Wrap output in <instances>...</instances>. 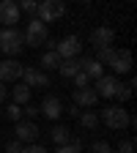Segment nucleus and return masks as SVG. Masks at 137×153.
I'll return each mask as SVG.
<instances>
[{
    "instance_id": "nucleus-13",
    "label": "nucleus",
    "mask_w": 137,
    "mask_h": 153,
    "mask_svg": "<svg viewBox=\"0 0 137 153\" xmlns=\"http://www.w3.org/2000/svg\"><path fill=\"white\" fill-rule=\"evenodd\" d=\"M38 109H41V115H47L49 120H58V118L63 115V104H61V99H58V96H47Z\"/></svg>"
},
{
    "instance_id": "nucleus-5",
    "label": "nucleus",
    "mask_w": 137,
    "mask_h": 153,
    "mask_svg": "<svg viewBox=\"0 0 137 153\" xmlns=\"http://www.w3.org/2000/svg\"><path fill=\"white\" fill-rule=\"evenodd\" d=\"M52 49L58 52L61 60H66V57H77V55H80L82 52V44H80V38H77V36H66L58 44H52Z\"/></svg>"
},
{
    "instance_id": "nucleus-19",
    "label": "nucleus",
    "mask_w": 137,
    "mask_h": 153,
    "mask_svg": "<svg viewBox=\"0 0 137 153\" xmlns=\"http://www.w3.org/2000/svg\"><path fill=\"white\" fill-rule=\"evenodd\" d=\"M102 68H104V66H102L99 60H93V57H91V60L85 63V68H82V71H85L88 79H99V76H104V74H102Z\"/></svg>"
},
{
    "instance_id": "nucleus-29",
    "label": "nucleus",
    "mask_w": 137,
    "mask_h": 153,
    "mask_svg": "<svg viewBox=\"0 0 137 153\" xmlns=\"http://www.w3.org/2000/svg\"><path fill=\"white\" fill-rule=\"evenodd\" d=\"M22 153H47V148H44V145L30 142V145H22Z\"/></svg>"
},
{
    "instance_id": "nucleus-2",
    "label": "nucleus",
    "mask_w": 137,
    "mask_h": 153,
    "mask_svg": "<svg viewBox=\"0 0 137 153\" xmlns=\"http://www.w3.org/2000/svg\"><path fill=\"white\" fill-rule=\"evenodd\" d=\"M0 49H3L8 57H16L19 52L25 49V38L16 27H3L0 30Z\"/></svg>"
},
{
    "instance_id": "nucleus-25",
    "label": "nucleus",
    "mask_w": 137,
    "mask_h": 153,
    "mask_svg": "<svg viewBox=\"0 0 137 153\" xmlns=\"http://www.w3.org/2000/svg\"><path fill=\"white\" fill-rule=\"evenodd\" d=\"M16 6H19V11H25V14L33 16V14H36V6H38V0H19Z\"/></svg>"
},
{
    "instance_id": "nucleus-12",
    "label": "nucleus",
    "mask_w": 137,
    "mask_h": 153,
    "mask_svg": "<svg viewBox=\"0 0 137 153\" xmlns=\"http://www.w3.org/2000/svg\"><path fill=\"white\" fill-rule=\"evenodd\" d=\"M112 41H115V30H112V27H96V30L91 33V44H93L96 49L112 47Z\"/></svg>"
},
{
    "instance_id": "nucleus-1",
    "label": "nucleus",
    "mask_w": 137,
    "mask_h": 153,
    "mask_svg": "<svg viewBox=\"0 0 137 153\" xmlns=\"http://www.w3.org/2000/svg\"><path fill=\"white\" fill-rule=\"evenodd\" d=\"M102 123H104L107 128H112V131H124L126 126L134 123V118H132L121 104H110V107L102 109Z\"/></svg>"
},
{
    "instance_id": "nucleus-14",
    "label": "nucleus",
    "mask_w": 137,
    "mask_h": 153,
    "mask_svg": "<svg viewBox=\"0 0 137 153\" xmlns=\"http://www.w3.org/2000/svg\"><path fill=\"white\" fill-rule=\"evenodd\" d=\"M110 66H112L115 76H118V74H129V71H132V52H129V49H118Z\"/></svg>"
},
{
    "instance_id": "nucleus-28",
    "label": "nucleus",
    "mask_w": 137,
    "mask_h": 153,
    "mask_svg": "<svg viewBox=\"0 0 137 153\" xmlns=\"http://www.w3.org/2000/svg\"><path fill=\"white\" fill-rule=\"evenodd\" d=\"M38 112H41V109H38V107H33V104H25V107H22V115H25L28 120H33Z\"/></svg>"
},
{
    "instance_id": "nucleus-22",
    "label": "nucleus",
    "mask_w": 137,
    "mask_h": 153,
    "mask_svg": "<svg viewBox=\"0 0 137 153\" xmlns=\"http://www.w3.org/2000/svg\"><path fill=\"white\" fill-rule=\"evenodd\" d=\"M115 52H118L115 47H102L99 55H96V60H99L102 66H110V63H112V57H115Z\"/></svg>"
},
{
    "instance_id": "nucleus-11",
    "label": "nucleus",
    "mask_w": 137,
    "mask_h": 153,
    "mask_svg": "<svg viewBox=\"0 0 137 153\" xmlns=\"http://www.w3.org/2000/svg\"><path fill=\"white\" fill-rule=\"evenodd\" d=\"M16 140L22 142V145H25V142H28V145L36 142V140H38V126H36L33 120H19V123H16Z\"/></svg>"
},
{
    "instance_id": "nucleus-27",
    "label": "nucleus",
    "mask_w": 137,
    "mask_h": 153,
    "mask_svg": "<svg viewBox=\"0 0 137 153\" xmlns=\"http://www.w3.org/2000/svg\"><path fill=\"white\" fill-rule=\"evenodd\" d=\"M91 150H93V153H112V148H110V145H107L104 140H96Z\"/></svg>"
},
{
    "instance_id": "nucleus-33",
    "label": "nucleus",
    "mask_w": 137,
    "mask_h": 153,
    "mask_svg": "<svg viewBox=\"0 0 137 153\" xmlns=\"http://www.w3.org/2000/svg\"><path fill=\"white\" fill-rule=\"evenodd\" d=\"M77 3H82V6H88V3H91V0H77Z\"/></svg>"
},
{
    "instance_id": "nucleus-32",
    "label": "nucleus",
    "mask_w": 137,
    "mask_h": 153,
    "mask_svg": "<svg viewBox=\"0 0 137 153\" xmlns=\"http://www.w3.org/2000/svg\"><path fill=\"white\" fill-rule=\"evenodd\" d=\"M6 96H8V88H6L3 82H0V101H6Z\"/></svg>"
},
{
    "instance_id": "nucleus-30",
    "label": "nucleus",
    "mask_w": 137,
    "mask_h": 153,
    "mask_svg": "<svg viewBox=\"0 0 137 153\" xmlns=\"http://www.w3.org/2000/svg\"><path fill=\"white\" fill-rule=\"evenodd\" d=\"M132 150H134V140H121L118 153H132Z\"/></svg>"
},
{
    "instance_id": "nucleus-31",
    "label": "nucleus",
    "mask_w": 137,
    "mask_h": 153,
    "mask_svg": "<svg viewBox=\"0 0 137 153\" xmlns=\"http://www.w3.org/2000/svg\"><path fill=\"white\" fill-rule=\"evenodd\" d=\"M6 153H22V142H19V140H8V145H6Z\"/></svg>"
},
{
    "instance_id": "nucleus-20",
    "label": "nucleus",
    "mask_w": 137,
    "mask_h": 153,
    "mask_svg": "<svg viewBox=\"0 0 137 153\" xmlns=\"http://www.w3.org/2000/svg\"><path fill=\"white\" fill-rule=\"evenodd\" d=\"M132 93H134V79H129L126 85H118V90H115V99H118L121 104L132 99Z\"/></svg>"
},
{
    "instance_id": "nucleus-10",
    "label": "nucleus",
    "mask_w": 137,
    "mask_h": 153,
    "mask_svg": "<svg viewBox=\"0 0 137 153\" xmlns=\"http://www.w3.org/2000/svg\"><path fill=\"white\" fill-rule=\"evenodd\" d=\"M99 104V96H96L93 88H77L74 90V107H82V109H91Z\"/></svg>"
},
{
    "instance_id": "nucleus-4",
    "label": "nucleus",
    "mask_w": 137,
    "mask_h": 153,
    "mask_svg": "<svg viewBox=\"0 0 137 153\" xmlns=\"http://www.w3.org/2000/svg\"><path fill=\"white\" fill-rule=\"evenodd\" d=\"M47 36H49V30H47V25L41 22V19H30V22H28V30L22 33L25 44H30V47H41L47 41Z\"/></svg>"
},
{
    "instance_id": "nucleus-15",
    "label": "nucleus",
    "mask_w": 137,
    "mask_h": 153,
    "mask_svg": "<svg viewBox=\"0 0 137 153\" xmlns=\"http://www.w3.org/2000/svg\"><path fill=\"white\" fill-rule=\"evenodd\" d=\"M11 101L14 104H28L30 101V88L25 85V82H14V88H11Z\"/></svg>"
},
{
    "instance_id": "nucleus-23",
    "label": "nucleus",
    "mask_w": 137,
    "mask_h": 153,
    "mask_svg": "<svg viewBox=\"0 0 137 153\" xmlns=\"http://www.w3.org/2000/svg\"><path fill=\"white\" fill-rule=\"evenodd\" d=\"M6 118H8V120H14V123H19V120H22V107L11 101V104L6 107Z\"/></svg>"
},
{
    "instance_id": "nucleus-24",
    "label": "nucleus",
    "mask_w": 137,
    "mask_h": 153,
    "mask_svg": "<svg viewBox=\"0 0 137 153\" xmlns=\"http://www.w3.org/2000/svg\"><path fill=\"white\" fill-rule=\"evenodd\" d=\"M55 153H82V145H80V140H71V142H66V145H58V150Z\"/></svg>"
},
{
    "instance_id": "nucleus-16",
    "label": "nucleus",
    "mask_w": 137,
    "mask_h": 153,
    "mask_svg": "<svg viewBox=\"0 0 137 153\" xmlns=\"http://www.w3.org/2000/svg\"><path fill=\"white\" fill-rule=\"evenodd\" d=\"M49 137H52L55 145H66V142H71V128L69 126H52Z\"/></svg>"
},
{
    "instance_id": "nucleus-17",
    "label": "nucleus",
    "mask_w": 137,
    "mask_h": 153,
    "mask_svg": "<svg viewBox=\"0 0 137 153\" xmlns=\"http://www.w3.org/2000/svg\"><path fill=\"white\" fill-rule=\"evenodd\" d=\"M58 71H61V76H63V79H71V76L80 71V66H77V57H66V60H61Z\"/></svg>"
},
{
    "instance_id": "nucleus-21",
    "label": "nucleus",
    "mask_w": 137,
    "mask_h": 153,
    "mask_svg": "<svg viewBox=\"0 0 137 153\" xmlns=\"http://www.w3.org/2000/svg\"><path fill=\"white\" fill-rule=\"evenodd\" d=\"M77 118H80V123H82L85 128H96V126H99V115H96V112H91V109L80 112Z\"/></svg>"
},
{
    "instance_id": "nucleus-18",
    "label": "nucleus",
    "mask_w": 137,
    "mask_h": 153,
    "mask_svg": "<svg viewBox=\"0 0 137 153\" xmlns=\"http://www.w3.org/2000/svg\"><path fill=\"white\" fill-rule=\"evenodd\" d=\"M58 66H61V57H58L55 49H49V52L41 55V71H44V74H47V71H55Z\"/></svg>"
},
{
    "instance_id": "nucleus-7",
    "label": "nucleus",
    "mask_w": 137,
    "mask_h": 153,
    "mask_svg": "<svg viewBox=\"0 0 137 153\" xmlns=\"http://www.w3.org/2000/svg\"><path fill=\"white\" fill-rule=\"evenodd\" d=\"M19 6L14 3V0H0V25H6V27H14L19 22Z\"/></svg>"
},
{
    "instance_id": "nucleus-6",
    "label": "nucleus",
    "mask_w": 137,
    "mask_h": 153,
    "mask_svg": "<svg viewBox=\"0 0 137 153\" xmlns=\"http://www.w3.org/2000/svg\"><path fill=\"white\" fill-rule=\"evenodd\" d=\"M118 76L115 74H110V76H99V79H96V96H99V99H115V90H118Z\"/></svg>"
},
{
    "instance_id": "nucleus-26",
    "label": "nucleus",
    "mask_w": 137,
    "mask_h": 153,
    "mask_svg": "<svg viewBox=\"0 0 137 153\" xmlns=\"http://www.w3.org/2000/svg\"><path fill=\"white\" fill-rule=\"evenodd\" d=\"M71 79H74V88H88V82H91L88 76H85V71H77Z\"/></svg>"
},
{
    "instance_id": "nucleus-9",
    "label": "nucleus",
    "mask_w": 137,
    "mask_h": 153,
    "mask_svg": "<svg viewBox=\"0 0 137 153\" xmlns=\"http://www.w3.org/2000/svg\"><path fill=\"white\" fill-rule=\"evenodd\" d=\"M28 88H49V76L44 71H36V68H22V76H19Z\"/></svg>"
},
{
    "instance_id": "nucleus-8",
    "label": "nucleus",
    "mask_w": 137,
    "mask_h": 153,
    "mask_svg": "<svg viewBox=\"0 0 137 153\" xmlns=\"http://www.w3.org/2000/svg\"><path fill=\"white\" fill-rule=\"evenodd\" d=\"M22 63H16L14 57H8V60H3L0 63V82L3 85H8V82H16L19 76H22Z\"/></svg>"
},
{
    "instance_id": "nucleus-3",
    "label": "nucleus",
    "mask_w": 137,
    "mask_h": 153,
    "mask_svg": "<svg viewBox=\"0 0 137 153\" xmlns=\"http://www.w3.org/2000/svg\"><path fill=\"white\" fill-rule=\"evenodd\" d=\"M66 14V3L63 0H41V3L36 6V19H41V22H55V19H61Z\"/></svg>"
}]
</instances>
